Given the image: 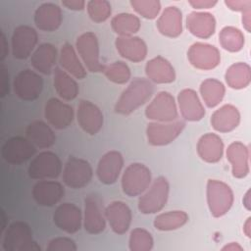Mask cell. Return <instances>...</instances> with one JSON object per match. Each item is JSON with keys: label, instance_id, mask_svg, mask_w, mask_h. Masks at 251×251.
<instances>
[{"label": "cell", "instance_id": "cell-48", "mask_svg": "<svg viewBox=\"0 0 251 251\" xmlns=\"http://www.w3.org/2000/svg\"><path fill=\"white\" fill-rule=\"evenodd\" d=\"M61 3L65 8L72 11H82L86 6L84 0H63Z\"/></svg>", "mask_w": 251, "mask_h": 251}, {"label": "cell", "instance_id": "cell-29", "mask_svg": "<svg viewBox=\"0 0 251 251\" xmlns=\"http://www.w3.org/2000/svg\"><path fill=\"white\" fill-rule=\"evenodd\" d=\"M225 150V144L220 135L213 132L203 134L197 142L196 151L199 158L209 164L221 161Z\"/></svg>", "mask_w": 251, "mask_h": 251}, {"label": "cell", "instance_id": "cell-10", "mask_svg": "<svg viewBox=\"0 0 251 251\" xmlns=\"http://www.w3.org/2000/svg\"><path fill=\"white\" fill-rule=\"evenodd\" d=\"M145 117L152 122H174L178 110L175 97L168 91L158 92L145 108Z\"/></svg>", "mask_w": 251, "mask_h": 251}, {"label": "cell", "instance_id": "cell-53", "mask_svg": "<svg viewBox=\"0 0 251 251\" xmlns=\"http://www.w3.org/2000/svg\"><path fill=\"white\" fill-rule=\"evenodd\" d=\"M243 232L248 238L251 237V217H248L243 224Z\"/></svg>", "mask_w": 251, "mask_h": 251}, {"label": "cell", "instance_id": "cell-24", "mask_svg": "<svg viewBox=\"0 0 251 251\" xmlns=\"http://www.w3.org/2000/svg\"><path fill=\"white\" fill-rule=\"evenodd\" d=\"M118 53L124 59L132 63L142 62L147 54L148 47L146 42L138 36H118L115 40Z\"/></svg>", "mask_w": 251, "mask_h": 251}, {"label": "cell", "instance_id": "cell-3", "mask_svg": "<svg viewBox=\"0 0 251 251\" xmlns=\"http://www.w3.org/2000/svg\"><path fill=\"white\" fill-rule=\"evenodd\" d=\"M169 194L170 183L168 179L163 176L156 177L138 198L137 208L139 212L144 215L161 212L168 202Z\"/></svg>", "mask_w": 251, "mask_h": 251}, {"label": "cell", "instance_id": "cell-14", "mask_svg": "<svg viewBox=\"0 0 251 251\" xmlns=\"http://www.w3.org/2000/svg\"><path fill=\"white\" fill-rule=\"evenodd\" d=\"M38 33L28 25H20L13 30L11 37V52L15 59L25 60L30 58L36 49Z\"/></svg>", "mask_w": 251, "mask_h": 251}, {"label": "cell", "instance_id": "cell-17", "mask_svg": "<svg viewBox=\"0 0 251 251\" xmlns=\"http://www.w3.org/2000/svg\"><path fill=\"white\" fill-rule=\"evenodd\" d=\"M76 121L79 127L85 133L95 135L103 127L104 115L102 110L95 103L81 99L76 108Z\"/></svg>", "mask_w": 251, "mask_h": 251}, {"label": "cell", "instance_id": "cell-23", "mask_svg": "<svg viewBox=\"0 0 251 251\" xmlns=\"http://www.w3.org/2000/svg\"><path fill=\"white\" fill-rule=\"evenodd\" d=\"M33 21L35 26L41 31H56L63 22L62 9L53 2L42 3L34 11Z\"/></svg>", "mask_w": 251, "mask_h": 251}, {"label": "cell", "instance_id": "cell-1", "mask_svg": "<svg viewBox=\"0 0 251 251\" xmlns=\"http://www.w3.org/2000/svg\"><path fill=\"white\" fill-rule=\"evenodd\" d=\"M155 91L154 84L146 77H134L123 90L118 98L114 111L123 116H128L148 102Z\"/></svg>", "mask_w": 251, "mask_h": 251}, {"label": "cell", "instance_id": "cell-35", "mask_svg": "<svg viewBox=\"0 0 251 251\" xmlns=\"http://www.w3.org/2000/svg\"><path fill=\"white\" fill-rule=\"evenodd\" d=\"M225 80L232 89L246 88L251 81V68L245 62H237L230 65L225 74Z\"/></svg>", "mask_w": 251, "mask_h": 251}, {"label": "cell", "instance_id": "cell-37", "mask_svg": "<svg viewBox=\"0 0 251 251\" xmlns=\"http://www.w3.org/2000/svg\"><path fill=\"white\" fill-rule=\"evenodd\" d=\"M199 92L204 104L208 108H215L223 101L226 86L217 78H207L201 82Z\"/></svg>", "mask_w": 251, "mask_h": 251}, {"label": "cell", "instance_id": "cell-36", "mask_svg": "<svg viewBox=\"0 0 251 251\" xmlns=\"http://www.w3.org/2000/svg\"><path fill=\"white\" fill-rule=\"evenodd\" d=\"M188 220L189 216L185 211L173 210L158 214L153 221V226L160 231H172L182 227Z\"/></svg>", "mask_w": 251, "mask_h": 251}, {"label": "cell", "instance_id": "cell-7", "mask_svg": "<svg viewBox=\"0 0 251 251\" xmlns=\"http://www.w3.org/2000/svg\"><path fill=\"white\" fill-rule=\"evenodd\" d=\"M93 177L90 163L79 157L70 156L62 171V179L66 186L72 189H81L89 184Z\"/></svg>", "mask_w": 251, "mask_h": 251}, {"label": "cell", "instance_id": "cell-26", "mask_svg": "<svg viewBox=\"0 0 251 251\" xmlns=\"http://www.w3.org/2000/svg\"><path fill=\"white\" fill-rule=\"evenodd\" d=\"M145 75L152 83L168 84L176 80V75L172 63L163 56H156L145 65Z\"/></svg>", "mask_w": 251, "mask_h": 251}, {"label": "cell", "instance_id": "cell-19", "mask_svg": "<svg viewBox=\"0 0 251 251\" xmlns=\"http://www.w3.org/2000/svg\"><path fill=\"white\" fill-rule=\"evenodd\" d=\"M123 154L118 150H110L102 155L96 167L99 181L106 185L114 184L120 177L124 168Z\"/></svg>", "mask_w": 251, "mask_h": 251}, {"label": "cell", "instance_id": "cell-50", "mask_svg": "<svg viewBox=\"0 0 251 251\" xmlns=\"http://www.w3.org/2000/svg\"><path fill=\"white\" fill-rule=\"evenodd\" d=\"M241 22L243 27L246 29L247 32L251 31V9H248L241 13Z\"/></svg>", "mask_w": 251, "mask_h": 251}, {"label": "cell", "instance_id": "cell-22", "mask_svg": "<svg viewBox=\"0 0 251 251\" xmlns=\"http://www.w3.org/2000/svg\"><path fill=\"white\" fill-rule=\"evenodd\" d=\"M176 105L184 121L198 122L201 121L206 114L201 99L192 88H184L178 92Z\"/></svg>", "mask_w": 251, "mask_h": 251}, {"label": "cell", "instance_id": "cell-9", "mask_svg": "<svg viewBox=\"0 0 251 251\" xmlns=\"http://www.w3.org/2000/svg\"><path fill=\"white\" fill-rule=\"evenodd\" d=\"M43 89V78L36 71L25 69L19 72L13 80V91L22 101L36 100Z\"/></svg>", "mask_w": 251, "mask_h": 251}, {"label": "cell", "instance_id": "cell-46", "mask_svg": "<svg viewBox=\"0 0 251 251\" xmlns=\"http://www.w3.org/2000/svg\"><path fill=\"white\" fill-rule=\"evenodd\" d=\"M9 72L7 68L3 65H1V90H0V97L4 98L7 94H9L10 91V83H9Z\"/></svg>", "mask_w": 251, "mask_h": 251}, {"label": "cell", "instance_id": "cell-8", "mask_svg": "<svg viewBox=\"0 0 251 251\" xmlns=\"http://www.w3.org/2000/svg\"><path fill=\"white\" fill-rule=\"evenodd\" d=\"M75 50L86 70L90 73H103L105 65L100 61V49L97 35L85 31L77 36Z\"/></svg>", "mask_w": 251, "mask_h": 251}, {"label": "cell", "instance_id": "cell-25", "mask_svg": "<svg viewBox=\"0 0 251 251\" xmlns=\"http://www.w3.org/2000/svg\"><path fill=\"white\" fill-rule=\"evenodd\" d=\"M226 160L231 166V175L235 178H244L250 171L249 148L241 141L231 142L226 150Z\"/></svg>", "mask_w": 251, "mask_h": 251}, {"label": "cell", "instance_id": "cell-51", "mask_svg": "<svg viewBox=\"0 0 251 251\" xmlns=\"http://www.w3.org/2000/svg\"><path fill=\"white\" fill-rule=\"evenodd\" d=\"M243 247L238 242H229L222 247V251H243Z\"/></svg>", "mask_w": 251, "mask_h": 251}, {"label": "cell", "instance_id": "cell-40", "mask_svg": "<svg viewBox=\"0 0 251 251\" xmlns=\"http://www.w3.org/2000/svg\"><path fill=\"white\" fill-rule=\"evenodd\" d=\"M103 74L108 80L116 84H126L131 77L128 65L123 61H115L105 66Z\"/></svg>", "mask_w": 251, "mask_h": 251}, {"label": "cell", "instance_id": "cell-33", "mask_svg": "<svg viewBox=\"0 0 251 251\" xmlns=\"http://www.w3.org/2000/svg\"><path fill=\"white\" fill-rule=\"evenodd\" d=\"M60 67L75 79H83L87 75V70L81 62L75 48L69 42H65L59 52Z\"/></svg>", "mask_w": 251, "mask_h": 251}, {"label": "cell", "instance_id": "cell-49", "mask_svg": "<svg viewBox=\"0 0 251 251\" xmlns=\"http://www.w3.org/2000/svg\"><path fill=\"white\" fill-rule=\"evenodd\" d=\"M0 61L3 62L5 60V58L8 56L9 54V44L8 41L6 39V36L4 34V32L1 33V41H0Z\"/></svg>", "mask_w": 251, "mask_h": 251}, {"label": "cell", "instance_id": "cell-2", "mask_svg": "<svg viewBox=\"0 0 251 251\" xmlns=\"http://www.w3.org/2000/svg\"><path fill=\"white\" fill-rule=\"evenodd\" d=\"M2 248L4 251H41L33 239L32 229L25 221L11 223L3 232Z\"/></svg>", "mask_w": 251, "mask_h": 251}, {"label": "cell", "instance_id": "cell-13", "mask_svg": "<svg viewBox=\"0 0 251 251\" xmlns=\"http://www.w3.org/2000/svg\"><path fill=\"white\" fill-rule=\"evenodd\" d=\"M36 153V147L24 136H12L8 138L1 147L2 159L15 166H20L31 158Z\"/></svg>", "mask_w": 251, "mask_h": 251}, {"label": "cell", "instance_id": "cell-32", "mask_svg": "<svg viewBox=\"0 0 251 251\" xmlns=\"http://www.w3.org/2000/svg\"><path fill=\"white\" fill-rule=\"evenodd\" d=\"M25 137L40 149L52 147L57 140V136L52 126L43 121L35 120L28 124L25 128Z\"/></svg>", "mask_w": 251, "mask_h": 251}, {"label": "cell", "instance_id": "cell-31", "mask_svg": "<svg viewBox=\"0 0 251 251\" xmlns=\"http://www.w3.org/2000/svg\"><path fill=\"white\" fill-rule=\"evenodd\" d=\"M156 26L158 31L170 38H176L182 33V13L176 6H169L159 16Z\"/></svg>", "mask_w": 251, "mask_h": 251}, {"label": "cell", "instance_id": "cell-42", "mask_svg": "<svg viewBox=\"0 0 251 251\" xmlns=\"http://www.w3.org/2000/svg\"><path fill=\"white\" fill-rule=\"evenodd\" d=\"M86 10L90 20L97 24L106 22L112 14V6L107 0H89Z\"/></svg>", "mask_w": 251, "mask_h": 251}, {"label": "cell", "instance_id": "cell-52", "mask_svg": "<svg viewBox=\"0 0 251 251\" xmlns=\"http://www.w3.org/2000/svg\"><path fill=\"white\" fill-rule=\"evenodd\" d=\"M242 203H243V206L245 207V209L247 211H250L251 210V189H248L243 198H242Z\"/></svg>", "mask_w": 251, "mask_h": 251}, {"label": "cell", "instance_id": "cell-28", "mask_svg": "<svg viewBox=\"0 0 251 251\" xmlns=\"http://www.w3.org/2000/svg\"><path fill=\"white\" fill-rule=\"evenodd\" d=\"M59 53L55 45L44 42L39 44L30 56V65L34 71L42 75H50L56 68Z\"/></svg>", "mask_w": 251, "mask_h": 251}, {"label": "cell", "instance_id": "cell-39", "mask_svg": "<svg viewBox=\"0 0 251 251\" xmlns=\"http://www.w3.org/2000/svg\"><path fill=\"white\" fill-rule=\"evenodd\" d=\"M220 45L226 51L231 53H236L242 50L245 37L243 32L232 25L224 26L219 33Z\"/></svg>", "mask_w": 251, "mask_h": 251}, {"label": "cell", "instance_id": "cell-30", "mask_svg": "<svg viewBox=\"0 0 251 251\" xmlns=\"http://www.w3.org/2000/svg\"><path fill=\"white\" fill-rule=\"evenodd\" d=\"M240 124L239 110L232 104H225L214 111L211 116L212 127L221 133L234 130Z\"/></svg>", "mask_w": 251, "mask_h": 251}, {"label": "cell", "instance_id": "cell-45", "mask_svg": "<svg viewBox=\"0 0 251 251\" xmlns=\"http://www.w3.org/2000/svg\"><path fill=\"white\" fill-rule=\"evenodd\" d=\"M225 5L231 11L243 13L251 9V0H226Z\"/></svg>", "mask_w": 251, "mask_h": 251}, {"label": "cell", "instance_id": "cell-16", "mask_svg": "<svg viewBox=\"0 0 251 251\" xmlns=\"http://www.w3.org/2000/svg\"><path fill=\"white\" fill-rule=\"evenodd\" d=\"M83 215L78 206L72 202H64L57 206L53 213V223L62 231L74 234L82 226Z\"/></svg>", "mask_w": 251, "mask_h": 251}, {"label": "cell", "instance_id": "cell-44", "mask_svg": "<svg viewBox=\"0 0 251 251\" xmlns=\"http://www.w3.org/2000/svg\"><path fill=\"white\" fill-rule=\"evenodd\" d=\"M75 241L71 237L58 236L49 240L46 251H76Z\"/></svg>", "mask_w": 251, "mask_h": 251}, {"label": "cell", "instance_id": "cell-20", "mask_svg": "<svg viewBox=\"0 0 251 251\" xmlns=\"http://www.w3.org/2000/svg\"><path fill=\"white\" fill-rule=\"evenodd\" d=\"M65 195L64 185L52 179L38 180L32 187L31 196L34 202L41 207H53L58 204Z\"/></svg>", "mask_w": 251, "mask_h": 251}, {"label": "cell", "instance_id": "cell-21", "mask_svg": "<svg viewBox=\"0 0 251 251\" xmlns=\"http://www.w3.org/2000/svg\"><path fill=\"white\" fill-rule=\"evenodd\" d=\"M105 217L111 229L116 234H125L130 227L132 213L128 205L121 200H115L105 207Z\"/></svg>", "mask_w": 251, "mask_h": 251}, {"label": "cell", "instance_id": "cell-43", "mask_svg": "<svg viewBox=\"0 0 251 251\" xmlns=\"http://www.w3.org/2000/svg\"><path fill=\"white\" fill-rule=\"evenodd\" d=\"M129 4L139 16L147 20L156 19L162 8L159 0H130Z\"/></svg>", "mask_w": 251, "mask_h": 251}, {"label": "cell", "instance_id": "cell-6", "mask_svg": "<svg viewBox=\"0 0 251 251\" xmlns=\"http://www.w3.org/2000/svg\"><path fill=\"white\" fill-rule=\"evenodd\" d=\"M63 171V165L60 157L53 151H42L35 155L29 162L27 175L30 178L36 180L55 179Z\"/></svg>", "mask_w": 251, "mask_h": 251}, {"label": "cell", "instance_id": "cell-41", "mask_svg": "<svg viewBox=\"0 0 251 251\" xmlns=\"http://www.w3.org/2000/svg\"><path fill=\"white\" fill-rule=\"evenodd\" d=\"M153 246V236L147 229L136 227L130 231L128 238V249L130 251H150Z\"/></svg>", "mask_w": 251, "mask_h": 251}, {"label": "cell", "instance_id": "cell-18", "mask_svg": "<svg viewBox=\"0 0 251 251\" xmlns=\"http://www.w3.org/2000/svg\"><path fill=\"white\" fill-rule=\"evenodd\" d=\"M44 118L53 128L66 129L74 122L75 110L64 100L52 97L45 103Z\"/></svg>", "mask_w": 251, "mask_h": 251}, {"label": "cell", "instance_id": "cell-38", "mask_svg": "<svg viewBox=\"0 0 251 251\" xmlns=\"http://www.w3.org/2000/svg\"><path fill=\"white\" fill-rule=\"evenodd\" d=\"M140 26V19L131 13H119L111 20V27L119 36H133Z\"/></svg>", "mask_w": 251, "mask_h": 251}, {"label": "cell", "instance_id": "cell-5", "mask_svg": "<svg viewBox=\"0 0 251 251\" xmlns=\"http://www.w3.org/2000/svg\"><path fill=\"white\" fill-rule=\"evenodd\" d=\"M150 169L142 163L129 164L122 174L121 186L123 192L128 197L140 196L151 184Z\"/></svg>", "mask_w": 251, "mask_h": 251}, {"label": "cell", "instance_id": "cell-34", "mask_svg": "<svg viewBox=\"0 0 251 251\" xmlns=\"http://www.w3.org/2000/svg\"><path fill=\"white\" fill-rule=\"evenodd\" d=\"M53 85L58 96L64 101L75 100L79 92L76 79L61 67H56L53 71Z\"/></svg>", "mask_w": 251, "mask_h": 251}, {"label": "cell", "instance_id": "cell-15", "mask_svg": "<svg viewBox=\"0 0 251 251\" xmlns=\"http://www.w3.org/2000/svg\"><path fill=\"white\" fill-rule=\"evenodd\" d=\"M187 59L192 67L201 71L216 69L221 63L219 49L209 43L195 42L187 50Z\"/></svg>", "mask_w": 251, "mask_h": 251}, {"label": "cell", "instance_id": "cell-4", "mask_svg": "<svg viewBox=\"0 0 251 251\" xmlns=\"http://www.w3.org/2000/svg\"><path fill=\"white\" fill-rule=\"evenodd\" d=\"M206 198L211 215L214 218H221L232 207L234 194L227 183L210 178L206 185Z\"/></svg>", "mask_w": 251, "mask_h": 251}, {"label": "cell", "instance_id": "cell-12", "mask_svg": "<svg viewBox=\"0 0 251 251\" xmlns=\"http://www.w3.org/2000/svg\"><path fill=\"white\" fill-rule=\"evenodd\" d=\"M185 127V123L180 120L160 123L151 122L146 127V138L152 146H166L175 141Z\"/></svg>", "mask_w": 251, "mask_h": 251}, {"label": "cell", "instance_id": "cell-47", "mask_svg": "<svg viewBox=\"0 0 251 251\" xmlns=\"http://www.w3.org/2000/svg\"><path fill=\"white\" fill-rule=\"evenodd\" d=\"M188 4L195 10L211 9L218 4L217 0H189Z\"/></svg>", "mask_w": 251, "mask_h": 251}, {"label": "cell", "instance_id": "cell-11", "mask_svg": "<svg viewBox=\"0 0 251 251\" xmlns=\"http://www.w3.org/2000/svg\"><path fill=\"white\" fill-rule=\"evenodd\" d=\"M82 226L90 234H99L106 228L105 208L103 201L96 193H90L84 198Z\"/></svg>", "mask_w": 251, "mask_h": 251}, {"label": "cell", "instance_id": "cell-27", "mask_svg": "<svg viewBox=\"0 0 251 251\" xmlns=\"http://www.w3.org/2000/svg\"><path fill=\"white\" fill-rule=\"evenodd\" d=\"M217 22L213 14L204 11L190 12L186 17V27L195 37L210 38L216 31Z\"/></svg>", "mask_w": 251, "mask_h": 251}]
</instances>
